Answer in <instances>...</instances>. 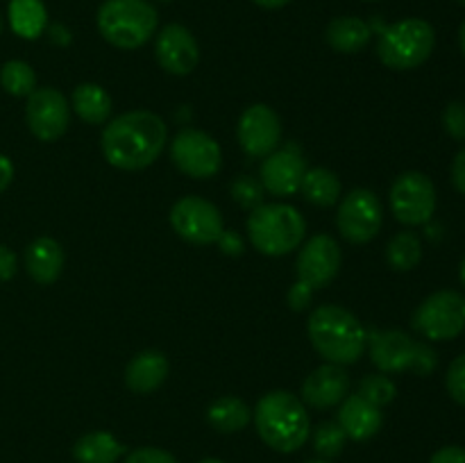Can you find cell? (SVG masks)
<instances>
[{
	"mask_svg": "<svg viewBox=\"0 0 465 463\" xmlns=\"http://www.w3.org/2000/svg\"><path fill=\"white\" fill-rule=\"evenodd\" d=\"M166 141V123L157 113L134 109L107 123L103 132V154L121 171H141L154 163Z\"/></svg>",
	"mask_w": 465,
	"mask_h": 463,
	"instance_id": "cell-1",
	"label": "cell"
},
{
	"mask_svg": "<svg viewBox=\"0 0 465 463\" xmlns=\"http://www.w3.org/2000/svg\"><path fill=\"white\" fill-rule=\"evenodd\" d=\"M252 420L263 443L282 454L298 452L312 431L304 402L289 390H271L263 395L254 407Z\"/></svg>",
	"mask_w": 465,
	"mask_h": 463,
	"instance_id": "cell-2",
	"label": "cell"
},
{
	"mask_svg": "<svg viewBox=\"0 0 465 463\" xmlns=\"http://www.w3.org/2000/svg\"><path fill=\"white\" fill-rule=\"evenodd\" d=\"M307 334L312 345L327 363L350 366L359 361L366 350L368 331L348 309L339 304H322L309 316Z\"/></svg>",
	"mask_w": 465,
	"mask_h": 463,
	"instance_id": "cell-3",
	"label": "cell"
},
{
	"mask_svg": "<svg viewBox=\"0 0 465 463\" xmlns=\"http://www.w3.org/2000/svg\"><path fill=\"white\" fill-rule=\"evenodd\" d=\"M307 222L302 213L284 202H268L252 209L248 218V236L254 250L266 257H284L302 245Z\"/></svg>",
	"mask_w": 465,
	"mask_h": 463,
	"instance_id": "cell-4",
	"label": "cell"
},
{
	"mask_svg": "<svg viewBox=\"0 0 465 463\" xmlns=\"http://www.w3.org/2000/svg\"><path fill=\"white\" fill-rule=\"evenodd\" d=\"M98 32L121 50L141 48L157 32V9L148 0H104L98 9Z\"/></svg>",
	"mask_w": 465,
	"mask_h": 463,
	"instance_id": "cell-5",
	"label": "cell"
},
{
	"mask_svg": "<svg viewBox=\"0 0 465 463\" xmlns=\"http://www.w3.org/2000/svg\"><path fill=\"white\" fill-rule=\"evenodd\" d=\"M436 32L422 18H402L384 27L377 41V57L391 71H411L431 57Z\"/></svg>",
	"mask_w": 465,
	"mask_h": 463,
	"instance_id": "cell-6",
	"label": "cell"
},
{
	"mask_svg": "<svg viewBox=\"0 0 465 463\" xmlns=\"http://www.w3.org/2000/svg\"><path fill=\"white\" fill-rule=\"evenodd\" d=\"M366 348L371 354V361L381 372L413 370L418 375H430L436 368L434 350L427 343L413 340L407 331H368Z\"/></svg>",
	"mask_w": 465,
	"mask_h": 463,
	"instance_id": "cell-7",
	"label": "cell"
},
{
	"mask_svg": "<svg viewBox=\"0 0 465 463\" xmlns=\"http://www.w3.org/2000/svg\"><path fill=\"white\" fill-rule=\"evenodd\" d=\"M411 325L427 340H452L465 330V295L436 291L413 311Z\"/></svg>",
	"mask_w": 465,
	"mask_h": 463,
	"instance_id": "cell-8",
	"label": "cell"
},
{
	"mask_svg": "<svg viewBox=\"0 0 465 463\" xmlns=\"http://www.w3.org/2000/svg\"><path fill=\"white\" fill-rule=\"evenodd\" d=\"M391 212L409 227L430 222L436 212L434 182L420 171H407L395 177L391 186Z\"/></svg>",
	"mask_w": 465,
	"mask_h": 463,
	"instance_id": "cell-9",
	"label": "cell"
},
{
	"mask_svg": "<svg viewBox=\"0 0 465 463\" xmlns=\"http://www.w3.org/2000/svg\"><path fill=\"white\" fill-rule=\"evenodd\" d=\"M171 159L184 175L193 180H207L213 177L223 166V150L213 136L207 132L186 130L177 132L175 139L171 141Z\"/></svg>",
	"mask_w": 465,
	"mask_h": 463,
	"instance_id": "cell-10",
	"label": "cell"
},
{
	"mask_svg": "<svg viewBox=\"0 0 465 463\" xmlns=\"http://www.w3.org/2000/svg\"><path fill=\"white\" fill-rule=\"evenodd\" d=\"M384 221L380 198L371 189H354L341 200L336 212V227L341 236L354 245H363L377 236Z\"/></svg>",
	"mask_w": 465,
	"mask_h": 463,
	"instance_id": "cell-11",
	"label": "cell"
},
{
	"mask_svg": "<svg viewBox=\"0 0 465 463\" xmlns=\"http://www.w3.org/2000/svg\"><path fill=\"white\" fill-rule=\"evenodd\" d=\"M171 225L184 241L193 245L216 243L223 234V216L218 207L198 195H186L177 200L171 209Z\"/></svg>",
	"mask_w": 465,
	"mask_h": 463,
	"instance_id": "cell-12",
	"label": "cell"
},
{
	"mask_svg": "<svg viewBox=\"0 0 465 463\" xmlns=\"http://www.w3.org/2000/svg\"><path fill=\"white\" fill-rule=\"evenodd\" d=\"M25 121L32 134L39 141H57L66 134L71 123V109L62 91L53 86L35 89L27 95Z\"/></svg>",
	"mask_w": 465,
	"mask_h": 463,
	"instance_id": "cell-13",
	"label": "cell"
},
{
	"mask_svg": "<svg viewBox=\"0 0 465 463\" xmlns=\"http://www.w3.org/2000/svg\"><path fill=\"white\" fill-rule=\"evenodd\" d=\"M236 136L243 153L252 159H263L275 153L282 141V123L275 109L268 104H250L239 118Z\"/></svg>",
	"mask_w": 465,
	"mask_h": 463,
	"instance_id": "cell-14",
	"label": "cell"
},
{
	"mask_svg": "<svg viewBox=\"0 0 465 463\" xmlns=\"http://www.w3.org/2000/svg\"><path fill=\"white\" fill-rule=\"evenodd\" d=\"M341 271V248L330 234H316L300 248L295 275L300 281L316 289H325Z\"/></svg>",
	"mask_w": 465,
	"mask_h": 463,
	"instance_id": "cell-15",
	"label": "cell"
},
{
	"mask_svg": "<svg viewBox=\"0 0 465 463\" xmlns=\"http://www.w3.org/2000/svg\"><path fill=\"white\" fill-rule=\"evenodd\" d=\"M154 57L159 66L171 75H189L200 62V48L189 27L171 23L163 27L154 44Z\"/></svg>",
	"mask_w": 465,
	"mask_h": 463,
	"instance_id": "cell-16",
	"label": "cell"
},
{
	"mask_svg": "<svg viewBox=\"0 0 465 463\" xmlns=\"http://www.w3.org/2000/svg\"><path fill=\"white\" fill-rule=\"evenodd\" d=\"M304 172H307V163H304L302 154L295 148H284L263 157L259 175H262V184L268 193L277 195V198H289L300 191Z\"/></svg>",
	"mask_w": 465,
	"mask_h": 463,
	"instance_id": "cell-17",
	"label": "cell"
},
{
	"mask_svg": "<svg viewBox=\"0 0 465 463\" xmlns=\"http://www.w3.org/2000/svg\"><path fill=\"white\" fill-rule=\"evenodd\" d=\"M350 390V375L339 363H322L302 384V402L312 409L339 407Z\"/></svg>",
	"mask_w": 465,
	"mask_h": 463,
	"instance_id": "cell-18",
	"label": "cell"
},
{
	"mask_svg": "<svg viewBox=\"0 0 465 463\" xmlns=\"http://www.w3.org/2000/svg\"><path fill=\"white\" fill-rule=\"evenodd\" d=\"M336 422H339L348 438L363 443V440H371L372 436L380 434L381 425H384V416H381L380 407L354 393L341 402L339 420Z\"/></svg>",
	"mask_w": 465,
	"mask_h": 463,
	"instance_id": "cell-19",
	"label": "cell"
},
{
	"mask_svg": "<svg viewBox=\"0 0 465 463\" xmlns=\"http://www.w3.org/2000/svg\"><path fill=\"white\" fill-rule=\"evenodd\" d=\"M27 275L41 286H50L59 280L64 271V250L50 236H39L25 250Z\"/></svg>",
	"mask_w": 465,
	"mask_h": 463,
	"instance_id": "cell-20",
	"label": "cell"
},
{
	"mask_svg": "<svg viewBox=\"0 0 465 463\" xmlns=\"http://www.w3.org/2000/svg\"><path fill=\"white\" fill-rule=\"evenodd\" d=\"M168 377V359L157 350H145L132 357L125 368V384L132 393L148 395L157 390Z\"/></svg>",
	"mask_w": 465,
	"mask_h": 463,
	"instance_id": "cell-21",
	"label": "cell"
},
{
	"mask_svg": "<svg viewBox=\"0 0 465 463\" xmlns=\"http://www.w3.org/2000/svg\"><path fill=\"white\" fill-rule=\"evenodd\" d=\"M327 44L343 54L361 53L372 39V30L363 18L359 16H339L327 25Z\"/></svg>",
	"mask_w": 465,
	"mask_h": 463,
	"instance_id": "cell-22",
	"label": "cell"
},
{
	"mask_svg": "<svg viewBox=\"0 0 465 463\" xmlns=\"http://www.w3.org/2000/svg\"><path fill=\"white\" fill-rule=\"evenodd\" d=\"M252 420V411L248 404L236 395H223L213 399L207 409V422L221 434H236L245 429Z\"/></svg>",
	"mask_w": 465,
	"mask_h": 463,
	"instance_id": "cell-23",
	"label": "cell"
},
{
	"mask_svg": "<svg viewBox=\"0 0 465 463\" xmlns=\"http://www.w3.org/2000/svg\"><path fill=\"white\" fill-rule=\"evenodd\" d=\"M123 454L125 448L109 431H91L80 436L73 445V457L77 463H116Z\"/></svg>",
	"mask_w": 465,
	"mask_h": 463,
	"instance_id": "cell-24",
	"label": "cell"
},
{
	"mask_svg": "<svg viewBox=\"0 0 465 463\" xmlns=\"http://www.w3.org/2000/svg\"><path fill=\"white\" fill-rule=\"evenodd\" d=\"M73 109L77 116L89 125H103L112 116V98L107 91L94 82H84V84L75 86L73 91Z\"/></svg>",
	"mask_w": 465,
	"mask_h": 463,
	"instance_id": "cell-25",
	"label": "cell"
},
{
	"mask_svg": "<svg viewBox=\"0 0 465 463\" xmlns=\"http://www.w3.org/2000/svg\"><path fill=\"white\" fill-rule=\"evenodd\" d=\"M9 25L21 39H39L48 27V12L41 0H9Z\"/></svg>",
	"mask_w": 465,
	"mask_h": 463,
	"instance_id": "cell-26",
	"label": "cell"
},
{
	"mask_svg": "<svg viewBox=\"0 0 465 463\" xmlns=\"http://www.w3.org/2000/svg\"><path fill=\"white\" fill-rule=\"evenodd\" d=\"M300 191L316 207H331L341 200V180L330 168H307Z\"/></svg>",
	"mask_w": 465,
	"mask_h": 463,
	"instance_id": "cell-27",
	"label": "cell"
},
{
	"mask_svg": "<svg viewBox=\"0 0 465 463\" xmlns=\"http://www.w3.org/2000/svg\"><path fill=\"white\" fill-rule=\"evenodd\" d=\"M386 261L393 271L409 272L422 261L420 236L413 232H400L386 245Z\"/></svg>",
	"mask_w": 465,
	"mask_h": 463,
	"instance_id": "cell-28",
	"label": "cell"
},
{
	"mask_svg": "<svg viewBox=\"0 0 465 463\" xmlns=\"http://www.w3.org/2000/svg\"><path fill=\"white\" fill-rule=\"evenodd\" d=\"M0 86L9 95L23 98V95H30L36 89V75L30 64L21 62V59H12V62L3 64V68H0Z\"/></svg>",
	"mask_w": 465,
	"mask_h": 463,
	"instance_id": "cell-29",
	"label": "cell"
},
{
	"mask_svg": "<svg viewBox=\"0 0 465 463\" xmlns=\"http://www.w3.org/2000/svg\"><path fill=\"white\" fill-rule=\"evenodd\" d=\"M312 440H313V449H316L318 457L325 458V461H331V458H336L343 454L348 436H345V431L341 429L339 422L327 420V422H321V425L313 429Z\"/></svg>",
	"mask_w": 465,
	"mask_h": 463,
	"instance_id": "cell-30",
	"label": "cell"
},
{
	"mask_svg": "<svg viewBox=\"0 0 465 463\" xmlns=\"http://www.w3.org/2000/svg\"><path fill=\"white\" fill-rule=\"evenodd\" d=\"M357 395H361L363 399H368L375 407H386L395 399L398 395V386L391 379L386 372H380V375H366L361 381H359Z\"/></svg>",
	"mask_w": 465,
	"mask_h": 463,
	"instance_id": "cell-31",
	"label": "cell"
},
{
	"mask_svg": "<svg viewBox=\"0 0 465 463\" xmlns=\"http://www.w3.org/2000/svg\"><path fill=\"white\" fill-rule=\"evenodd\" d=\"M232 198L243 209L252 212L263 204V184L250 175H239L232 184Z\"/></svg>",
	"mask_w": 465,
	"mask_h": 463,
	"instance_id": "cell-32",
	"label": "cell"
},
{
	"mask_svg": "<svg viewBox=\"0 0 465 463\" xmlns=\"http://www.w3.org/2000/svg\"><path fill=\"white\" fill-rule=\"evenodd\" d=\"M445 386H448L450 398L465 407V352L450 363L448 372H445Z\"/></svg>",
	"mask_w": 465,
	"mask_h": 463,
	"instance_id": "cell-33",
	"label": "cell"
},
{
	"mask_svg": "<svg viewBox=\"0 0 465 463\" xmlns=\"http://www.w3.org/2000/svg\"><path fill=\"white\" fill-rule=\"evenodd\" d=\"M443 127L452 139L465 141V104L463 103H450L443 109Z\"/></svg>",
	"mask_w": 465,
	"mask_h": 463,
	"instance_id": "cell-34",
	"label": "cell"
},
{
	"mask_svg": "<svg viewBox=\"0 0 465 463\" xmlns=\"http://www.w3.org/2000/svg\"><path fill=\"white\" fill-rule=\"evenodd\" d=\"M125 463H177V458L162 448H139L127 454Z\"/></svg>",
	"mask_w": 465,
	"mask_h": 463,
	"instance_id": "cell-35",
	"label": "cell"
},
{
	"mask_svg": "<svg viewBox=\"0 0 465 463\" xmlns=\"http://www.w3.org/2000/svg\"><path fill=\"white\" fill-rule=\"evenodd\" d=\"M312 298H313V289L300 280H295V284L289 289V295H286L289 307L293 309V311H304V309L312 304Z\"/></svg>",
	"mask_w": 465,
	"mask_h": 463,
	"instance_id": "cell-36",
	"label": "cell"
},
{
	"mask_svg": "<svg viewBox=\"0 0 465 463\" xmlns=\"http://www.w3.org/2000/svg\"><path fill=\"white\" fill-rule=\"evenodd\" d=\"M430 463H465V448L461 445H448L431 454Z\"/></svg>",
	"mask_w": 465,
	"mask_h": 463,
	"instance_id": "cell-37",
	"label": "cell"
},
{
	"mask_svg": "<svg viewBox=\"0 0 465 463\" xmlns=\"http://www.w3.org/2000/svg\"><path fill=\"white\" fill-rule=\"evenodd\" d=\"M216 243H218V248H221L225 254H230V257H239L245 248L243 239H241L236 232H225V230H223V234L218 236Z\"/></svg>",
	"mask_w": 465,
	"mask_h": 463,
	"instance_id": "cell-38",
	"label": "cell"
},
{
	"mask_svg": "<svg viewBox=\"0 0 465 463\" xmlns=\"http://www.w3.org/2000/svg\"><path fill=\"white\" fill-rule=\"evenodd\" d=\"M16 254L7 248V245H0V281H7L16 275Z\"/></svg>",
	"mask_w": 465,
	"mask_h": 463,
	"instance_id": "cell-39",
	"label": "cell"
},
{
	"mask_svg": "<svg viewBox=\"0 0 465 463\" xmlns=\"http://www.w3.org/2000/svg\"><path fill=\"white\" fill-rule=\"evenodd\" d=\"M452 184L459 193L465 195V148L459 150L452 162Z\"/></svg>",
	"mask_w": 465,
	"mask_h": 463,
	"instance_id": "cell-40",
	"label": "cell"
},
{
	"mask_svg": "<svg viewBox=\"0 0 465 463\" xmlns=\"http://www.w3.org/2000/svg\"><path fill=\"white\" fill-rule=\"evenodd\" d=\"M14 180V163L9 162V157L0 154V193L12 184Z\"/></svg>",
	"mask_w": 465,
	"mask_h": 463,
	"instance_id": "cell-41",
	"label": "cell"
},
{
	"mask_svg": "<svg viewBox=\"0 0 465 463\" xmlns=\"http://www.w3.org/2000/svg\"><path fill=\"white\" fill-rule=\"evenodd\" d=\"M252 3L259 5V7H263V9H280V7H286L291 0H252Z\"/></svg>",
	"mask_w": 465,
	"mask_h": 463,
	"instance_id": "cell-42",
	"label": "cell"
},
{
	"mask_svg": "<svg viewBox=\"0 0 465 463\" xmlns=\"http://www.w3.org/2000/svg\"><path fill=\"white\" fill-rule=\"evenodd\" d=\"M459 45H461V53L465 57V21L461 23V27H459Z\"/></svg>",
	"mask_w": 465,
	"mask_h": 463,
	"instance_id": "cell-43",
	"label": "cell"
},
{
	"mask_svg": "<svg viewBox=\"0 0 465 463\" xmlns=\"http://www.w3.org/2000/svg\"><path fill=\"white\" fill-rule=\"evenodd\" d=\"M459 277H461V284L465 286V257H463V261H461V268H459Z\"/></svg>",
	"mask_w": 465,
	"mask_h": 463,
	"instance_id": "cell-44",
	"label": "cell"
},
{
	"mask_svg": "<svg viewBox=\"0 0 465 463\" xmlns=\"http://www.w3.org/2000/svg\"><path fill=\"white\" fill-rule=\"evenodd\" d=\"M198 463H225V461H221V458H213V457H209V458H203V461H198Z\"/></svg>",
	"mask_w": 465,
	"mask_h": 463,
	"instance_id": "cell-45",
	"label": "cell"
},
{
	"mask_svg": "<svg viewBox=\"0 0 465 463\" xmlns=\"http://www.w3.org/2000/svg\"><path fill=\"white\" fill-rule=\"evenodd\" d=\"M307 463H331V461H325V458H316V461H307Z\"/></svg>",
	"mask_w": 465,
	"mask_h": 463,
	"instance_id": "cell-46",
	"label": "cell"
},
{
	"mask_svg": "<svg viewBox=\"0 0 465 463\" xmlns=\"http://www.w3.org/2000/svg\"><path fill=\"white\" fill-rule=\"evenodd\" d=\"M457 3H459V5H463V7H465V0H457Z\"/></svg>",
	"mask_w": 465,
	"mask_h": 463,
	"instance_id": "cell-47",
	"label": "cell"
},
{
	"mask_svg": "<svg viewBox=\"0 0 465 463\" xmlns=\"http://www.w3.org/2000/svg\"><path fill=\"white\" fill-rule=\"evenodd\" d=\"M0 32H3V18H0Z\"/></svg>",
	"mask_w": 465,
	"mask_h": 463,
	"instance_id": "cell-48",
	"label": "cell"
},
{
	"mask_svg": "<svg viewBox=\"0 0 465 463\" xmlns=\"http://www.w3.org/2000/svg\"><path fill=\"white\" fill-rule=\"evenodd\" d=\"M159 3H171V0H159Z\"/></svg>",
	"mask_w": 465,
	"mask_h": 463,
	"instance_id": "cell-49",
	"label": "cell"
},
{
	"mask_svg": "<svg viewBox=\"0 0 465 463\" xmlns=\"http://www.w3.org/2000/svg\"><path fill=\"white\" fill-rule=\"evenodd\" d=\"M366 3H377V0H366Z\"/></svg>",
	"mask_w": 465,
	"mask_h": 463,
	"instance_id": "cell-50",
	"label": "cell"
}]
</instances>
